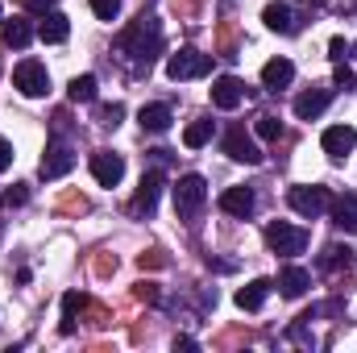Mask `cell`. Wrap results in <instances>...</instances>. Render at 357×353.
<instances>
[{
    "instance_id": "cell-7",
    "label": "cell",
    "mask_w": 357,
    "mask_h": 353,
    "mask_svg": "<svg viewBox=\"0 0 357 353\" xmlns=\"http://www.w3.org/2000/svg\"><path fill=\"white\" fill-rule=\"evenodd\" d=\"M225 154H229L233 163H245V167H258V163H262V150L254 146V137H250L241 125H233V129L225 133Z\"/></svg>"
},
{
    "instance_id": "cell-4",
    "label": "cell",
    "mask_w": 357,
    "mask_h": 353,
    "mask_svg": "<svg viewBox=\"0 0 357 353\" xmlns=\"http://www.w3.org/2000/svg\"><path fill=\"white\" fill-rule=\"evenodd\" d=\"M266 246L274 254H282V258H295V254L307 250V233L287 225V220H274V225H266Z\"/></svg>"
},
{
    "instance_id": "cell-26",
    "label": "cell",
    "mask_w": 357,
    "mask_h": 353,
    "mask_svg": "<svg viewBox=\"0 0 357 353\" xmlns=\"http://www.w3.org/2000/svg\"><path fill=\"white\" fill-rule=\"evenodd\" d=\"M258 137L278 142V137H282V121H278V117H258Z\"/></svg>"
},
{
    "instance_id": "cell-3",
    "label": "cell",
    "mask_w": 357,
    "mask_h": 353,
    "mask_svg": "<svg viewBox=\"0 0 357 353\" xmlns=\"http://www.w3.org/2000/svg\"><path fill=\"white\" fill-rule=\"evenodd\" d=\"M13 88L21 91V96H29V100H38V96L50 91V71L38 59H25V63L13 67Z\"/></svg>"
},
{
    "instance_id": "cell-16",
    "label": "cell",
    "mask_w": 357,
    "mask_h": 353,
    "mask_svg": "<svg viewBox=\"0 0 357 353\" xmlns=\"http://www.w3.org/2000/svg\"><path fill=\"white\" fill-rule=\"evenodd\" d=\"M38 38H42V42H50V46H59V42H67V38H71V21H67L63 13H42Z\"/></svg>"
},
{
    "instance_id": "cell-18",
    "label": "cell",
    "mask_w": 357,
    "mask_h": 353,
    "mask_svg": "<svg viewBox=\"0 0 357 353\" xmlns=\"http://www.w3.org/2000/svg\"><path fill=\"white\" fill-rule=\"evenodd\" d=\"M0 38H4V46L25 50V46L33 42V25H29L25 17H13V21H4V25H0Z\"/></svg>"
},
{
    "instance_id": "cell-1",
    "label": "cell",
    "mask_w": 357,
    "mask_h": 353,
    "mask_svg": "<svg viewBox=\"0 0 357 353\" xmlns=\"http://www.w3.org/2000/svg\"><path fill=\"white\" fill-rule=\"evenodd\" d=\"M121 50H129V54L137 59V71H150V63H154L158 50H162V29H158V21L142 13V17L121 33Z\"/></svg>"
},
{
    "instance_id": "cell-27",
    "label": "cell",
    "mask_w": 357,
    "mask_h": 353,
    "mask_svg": "<svg viewBox=\"0 0 357 353\" xmlns=\"http://www.w3.org/2000/svg\"><path fill=\"white\" fill-rule=\"evenodd\" d=\"M91 13H96L100 21H116V13H121V0H91Z\"/></svg>"
},
{
    "instance_id": "cell-6",
    "label": "cell",
    "mask_w": 357,
    "mask_h": 353,
    "mask_svg": "<svg viewBox=\"0 0 357 353\" xmlns=\"http://www.w3.org/2000/svg\"><path fill=\"white\" fill-rule=\"evenodd\" d=\"M287 204H291L299 216L316 220V216H324V212H328L333 195H328V187H291V191H287Z\"/></svg>"
},
{
    "instance_id": "cell-13",
    "label": "cell",
    "mask_w": 357,
    "mask_h": 353,
    "mask_svg": "<svg viewBox=\"0 0 357 353\" xmlns=\"http://www.w3.org/2000/svg\"><path fill=\"white\" fill-rule=\"evenodd\" d=\"M220 208L229 212V216H254V208H258V200H254V191L250 187H229L225 195H220Z\"/></svg>"
},
{
    "instance_id": "cell-8",
    "label": "cell",
    "mask_w": 357,
    "mask_h": 353,
    "mask_svg": "<svg viewBox=\"0 0 357 353\" xmlns=\"http://www.w3.org/2000/svg\"><path fill=\"white\" fill-rule=\"evenodd\" d=\"M91 179H96L100 187H116V183L125 179V158L112 154V150H96V154H91Z\"/></svg>"
},
{
    "instance_id": "cell-22",
    "label": "cell",
    "mask_w": 357,
    "mask_h": 353,
    "mask_svg": "<svg viewBox=\"0 0 357 353\" xmlns=\"http://www.w3.org/2000/svg\"><path fill=\"white\" fill-rule=\"evenodd\" d=\"M262 21H266V29H274V33H295V13L287 4H266Z\"/></svg>"
},
{
    "instance_id": "cell-9",
    "label": "cell",
    "mask_w": 357,
    "mask_h": 353,
    "mask_svg": "<svg viewBox=\"0 0 357 353\" xmlns=\"http://www.w3.org/2000/svg\"><path fill=\"white\" fill-rule=\"evenodd\" d=\"M320 146H324V154H328L333 163H341V158H349V154H354L357 129H354V125H333V129H324Z\"/></svg>"
},
{
    "instance_id": "cell-15",
    "label": "cell",
    "mask_w": 357,
    "mask_h": 353,
    "mask_svg": "<svg viewBox=\"0 0 357 353\" xmlns=\"http://www.w3.org/2000/svg\"><path fill=\"white\" fill-rule=\"evenodd\" d=\"M291 80H295V63H291V59H270L266 67H262V84H266L270 91L291 88Z\"/></svg>"
},
{
    "instance_id": "cell-5",
    "label": "cell",
    "mask_w": 357,
    "mask_h": 353,
    "mask_svg": "<svg viewBox=\"0 0 357 353\" xmlns=\"http://www.w3.org/2000/svg\"><path fill=\"white\" fill-rule=\"evenodd\" d=\"M212 71V59L208 54H199L195 46H183L178 54H171L167 59V75L175 80V84H183V80H195V75H208Z\"/></svg>"
},
{
    "instance_id": "cell-25",
    "label": "cell",
    "mask_w": 357,
    "mask_h": 353,
    "mask_svg": "<svg viewBox=\"0 0 357 353\" xmlns=\"http://www.w3.org/2000/svg\"><path fill=\"white\" fill-rule=\"evenodd\" d=\"M79 308H84V299H79L75 291H67V295H63V324H59L63 333H75V312H79Z\"/></svg>"
},
{
    "instance_id": "cell-29",
    "label": "cell",
    "mask_w": 357,
    "mask_h": 353,
    "mask_svg": "<svg viewBox=\"0 0 357 353\" xmlns=\"http://www.w3.org/2000/svg\"><path fill=\"white\" fill-rule=\"evenodd\" d=\"M137 266H142V270H146V266H150V270H162V266H167V254H162V250H146V254L137 258Z\"/></svg>"
},
{
    "instance_id": "cell-36",
    "label": "cell",
    "mask_w": 357,
    "mask_h": 353,
    "mask_svg": "<svg viewBox=\"0 0 357 353\" xmlns=\"http://www.w3.org/2000/svg\"><path fill=\"white\" fill-rule=\"evenodd\" d=\"M354 50H357V46H354Z\"/></svg>"
},
{
    "instance_id": "cell-19",
    "label": "cell",
    "mask_w": 357,
    "mask_h": 353,
    "mask_svg": "<svg viewBox=\"0 0 357 353\" xmlns=\"http://www.w3.org/2000/svg\"><path fill=\"white\" fill-rule=\"evenodd\" d=\"M307 287H312V274H307L303 266H287V270L278 274V291H282L287 299H299Z\"/></svg>"
},
{
    "instance_id": "cell-10",
    "label": "cell",
    "mask_w": 357,
    "mask_h": 353,
    "mask_svg": "<svg viewBox=\"0 0 357 353\" xmlns=\"http://www.w3.org/2000/svg\"><path fill=\"white\" fill-rule=\"evenodd\" d=\"M71 167H75V154H71L63 142H50V146H46V158L38 163V175L42 179H63Z\"/></svg>"
},
{
    "instance_id": "cell-23",
    "label": "cell",
    "mask_w": 357,
    "mask_h": 353,
    "mask_svg": "<svg viewBox=\"0 0 357 353\" xmlns=\"http://www.w3.org/2000/svg\"><path fill=\"white\" fill-rule=\"evenodd\" d=\"M212 142V121H191L187 129H183V146L187 150H204Z\"/></svg>"
},
{
    "instance_id": "cell-14",
    "label": "cell",
    "mask_w": 357,
    "mask_h": 353,
    "mask_svg": "<svg viewBox=\"0 0 357 353\" xmlns=\"http://www.w3.org/2000/svg\"><path fill=\"white\" fill-rule=\"evenodd\" d=\"M158 191H162V175H158V171H146L142 183H137V200H133V208L150 216V212L158 208Z\"/></svg>"
},
{
    "instance_id": "cell-11",
    "label": "cell",
    "mask_w": 357,
    "mask_h": 353,
    "mask_svg": "<svg viewBox=\"0 0 357 353\" xmlns=\"http://www.w3.org/2000/svg\"><path fill=\"white\" fill-rule=\"evenodd\" d=\"M241 100H245V84H241L237 75H220V80L212 84V104H216V108L233 112V108H237Z\"/></svg>"
},
{
    "instance_id": "cell-35",
    "label": "cell",
    "mask_w": 357,
    "mask_h": 353,
    "mask_svg": "<svg viewBox=\"0 0 357 353\" xmlns=\"http://www.w3.org/2000/svg\"><path fill=\"white\" fill-rule=\"evenodd\" d=\"M21 4H25V8H33V13H50V4H54V0H21Z\"/></svg>"
},
{
    "instance_id": "cell-2",
    "label": "cell",
    "mask_w": 357,
    "mask_h": 353,
    "mask_svg": "<svg viewBox=\"0 0 357 353\" xmlns=\"http://www.w3.org/2000/svg\"><path fill=\"white\" fill-rule=\"evenodd\" d=\"M204 200H208V183L204 175H183L175 183V212L183 220H195V212L204 208Z\"/></svg>"
},
{
    "instance_id": "cell-21",
    "label": "cell",
    "mask_w": 357,
    "mask_h": 353,
    "mask_svg": "<svg viewBox=\"0 0 357 353\" xmlns=\"http://www.w3.org/2000/svg\"><path fill=\"white\" fill-rule=\"evenodd\" d=\"M333 225H337L341 233H354L357 229V195H341V200L333 204Z\"/></svg>"
},
{
    "instance_id": "cell-12",
    "label": "cell",
    "mask_w": 357,
    "mask_h": 353,
    "mask_svg": "<svg viewBox=\"0 0 357 353\" xmlns=\"http://www.w3.org/2000/svg\"><path fill=\"white\" fill-rule=\"evenodd\" d=\"M328 100H333V91H324V88L299 91V96H295V117H299V121H316V117L328 108Z\"/></svg>"
},
{
    "instance_id": "cell-32",
    "label": "cell",
    "mask_w": 357,
    "mask_h": 353,
    "mask_svg": "<svg viewBox=\"0 0 357 353\" xmlns=\"http://www.w3.org/2000/svg\"><path fill=\"white\" fill-rule=\"evenodd\" d=\"M137 299H150V303H158L162 295H158V287H154V283H137Z\"/></svg>"
},
{
    "instance_id": "cell-33",
    "label": "cell",
    "mask_w": 357,
    "mask_h": 353,
    "mask_svg": "<svg viewBox=\"0 0 357 353\" xmlns=\"http://www.w3.org/2000/svg\"><path fill=\"white\" fill-rule=\"evenodd\" d=\"M8 167H13V146H8V142L0 137V175H4Z\"/></svg>"
},
{
    "instance_id": "cell-30",
    "label": "cell",
    "mask_w": 357,
    "mask_h": 353,
    "mask_svg": "<svg viewBox=\"0 0 357 353\" xmlns=\"http://www.w3.org/2000/svg\"><path fill=\"white\" fill-rule=\"evenodd\" d=\"M333 80H337V88H345V91L357 88V75L349 71V67H337V75H333Z\"/></svg>"
},
{
    "instance_id": "cell-34",
    "label": "cell",
    "mask_w": 357,
    "mask_h": 353,
    "mask_svg": "<svg viewBox=\"0 0 357 353\" xmlns=\"http://www.w3.org/2000/svg\"><path fill=\"white\" fill-rule=\"evenodd\" d=\"M328 50H333V59L341 63V59H345V38H333V42H328Z\"/></svg>"
},
{
    "instance_id": "cell-31",
    "label": "cell",
    "mask_w": 357,
    "mask_h": 353,
    "mask_svg": "<svg viewBox=\"0 0 357 353\" xmlns=\"http://www.w3.org/2000/svg\"><path fill=\"white\" fill-rule=\"evenodd\" d=\"M25 195H29V191H25V183H17V187H8V191H4V204H8V208H13V204H25Z\"/></svg>"
},
{
    "instance_id": "cell-20",
    "label": "cell",
    "mask_w": 357,
    "mask_h": 353,
    "mask_svg": "<svg viewBox=\"0 0 357 353\" xmlns=\"http://www.w3.org/2000/svg\"><path fill=\"white\" fill-rule=\"evenodd\" d=\"M137 125H142L146 133H167V129H171V108H167V104H146V108L137 112Z\"/></svg>"
},
{
    "instance_id": "cell-28",
    "label": "cell",
    "mask_w": 357,
    "mask_h": 353,
    "mask_svg": "<svg viewBox=\"0 0 357 353\" xmlns=\"http://www.w3.org/2000/svg\"><path fill=\"white\" fill-rule=\"evenodd\" d=\"M121 117H125V108H121V104H104V108H100V125H108V129H116V125H121Z\"/></svg>"
},
{
    "instance_id": "cell-17",
    "label": "cell",
    "mask_w": 357,
    "mask_h": 353,
    "mask_svg": "<svg viewBox=\"0 0 357 353\" xmlns=\"http://www.w3.org/2000/svg\"><path fill=\"white\" fill-rule=\"evenodd\" d=\"M270 287H274L270 278H254V283H245V287L237 291V308H241V312H258V308L266 303Z\"/></svg>"
},
{
    "instance_id": "cell-24",
    "label": "cell",
    "mask_w": 357,
    "mask_h": 353,
    "mask_svg": "<svg viewBox=\"0 0 357 353\" xmlns=\"http://www.w3.org/2000/svg\"><path fill=\"white\" fill-rule=\"evenodd\" d=\"M96 75H75L71 80V88H67V96H71V104H91L96 100Z\"/></svg>"
}]
</instances>
